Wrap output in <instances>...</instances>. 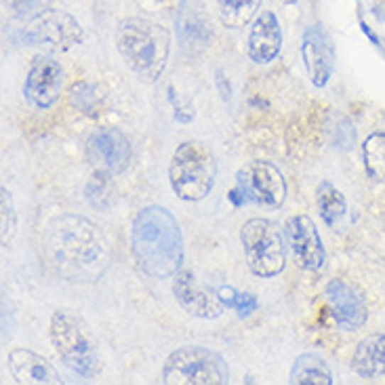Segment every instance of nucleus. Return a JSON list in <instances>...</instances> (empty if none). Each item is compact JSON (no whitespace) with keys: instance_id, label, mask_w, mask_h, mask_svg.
Wrapping results in <instances>:
<instances>
[{"instance_id":"f257e3e1","label":"nucleus","mask_w":385,"mask_h":385,"mask_svg":"<svg viewBox=\"0 0 385 385\" xmlns=\"http://www.w3.org/2000/svg\"><path fill=\"white\" fill-rule=\"evenodd\" d=\"M131 246L141 272L152 278H170L183 264V236L173 213L150 205L141 209L131 229Z\"/></svg>"},{"instance_id":"f03ea898","label":"nucleus","mask_w":385,"mask_h":385,"mask_svg":"<svg viewBox=\"0 0 385 385\" xmlns=\"http://www.w3.org/2000/svg\"><path fill=\"white\" fill-rule=\"evenodd\" d=\"M116 49L139 80L156 82L168 61L170 36L156 21L126 17L116 28Z\"/></svg>"},{"instance_id":"7ed1b4c3","label":"nucleus","mask_w":385,"mask_h":385,"mask_svg":"<svg viewBox=\"0 0 385 385\" xmlns=\"http://www.w3.org/2000/svg\"><path fill=\"white\" fill-rule=\"evenodd\" d=\"M55 266L67 276L89 272L104 257V238L95 223L63 215L49 225L47 238Z\"/></svg>"},{"instance_id":"20e7f679","label":"nucleus","mask_w":385,"mask_h":385,"mask_svg":"<svg viewBox=\"0 0 385 385\" xmlns=\"http://www.w3.org/2000/svg\"><path fill=\"white\" fill-rule=\"evenodd\" d=\"M217 179V161L213 150L202 141H183L168 166L173 192L185 202L207 198Z\"/></svg>"},{"instance_id":"39448f33","label":"nucleus","mask_w":385,"mask_h":385,"mask_svg":"<svg viewBox=\"0 0 385 385\" xmlns=\"http://www.w3.org/2000/svg\"><path fill=\"white\" fill-rule=\"evenodd\" d=\"M51 341L59 358L80 377H97L102 358L87 325L67 310H59L51 318Z\"/></svg>"},{"instance_id":"423d86ee","label":"nucleus","mask_w":385,"mask_h":385,"mask_svg":"<svg viewBox=\"0 0 385 385\" xmlns=\"http://www.w3.org/2000/svg\"><path fill=\"white\" fill-rule=\"evenodd\" d=\"M163 381L166 385H225L229 367L225 358L200 345H183L165 362Z\"/></svg>"},{"instance_id":"0eeeda50","label":"nucleus","mask_w":385,"mask_h":385,"mask_svg":"<svg viewBox=\"0 0 385 385\" xmlns=\"http://www.w3.org/2000/svg\"><path fill=\"white\" fill-rule=\"evenodd\" d=\"M249 270L259 278H274L286 266V244L274 221L255 217L240 229Z\"/></svg>"},{"instance_id":"6e6552de","label":"nucleus","mask_w":385,"mask_h":385,"mask_svg":"<svg viewBox=\"0 0 385 385\" xmlns=\"http://www.w3.org/2000/svg\"><path fill=\"white\" fill-rule=\"evenodd\" d=\"M236 207L259 205L266 209H280L286 200V181L280 168L266 161H253L236 173V188L229 192Z\"/></svg>"},{"instance_id":"1a4fd4ad","label":"nucleus","mask_w":385,"mask_h":385,"mask_svg":"<svg viewBox=\"0 0 385 385\" xmlns=\"http://www.w3.org/2000/svg\"><path fill=\"white\" fill-rule=\"evenodd\" d=\"M23 38L28 45L36 49L49 53H63L82 43V28L72 15L63 11L43 9L28 23Z\"/></svg>"},{"instance_id":"9d476101","label":"nucleus","mask_w":385,"mask_h":385,"mask_svg":"<svg viewBox=\"0 0 385 385\" xmlns=\"http://www.w3.org/2000/svg\"><path fill=\"white\" fill-rule=\"evenodd\" d=\"M87 154L99 175H118L131 163V143L120 129H99L87 141Z\"/></svg>"},{"instance_id":"9b49d317","label":"nucleus","mask_w":385,"mask_h":385,"mask_svg":"<svg viewBox=\"0 0 385 385\" xmlns=\"http://www.w3.org/2000/svg\"><path fill=\"white\" fill-rule=\"evenodd\" d=\"M286 242L293 253V261L301 270H320L327 261V253L314 221L308 215H295L286 221Z\"/></svg>"},{"instance_id":"f8f14e48","label":"nucleus","mask_w":385,"mask_h":385,"mask_svg":"<svg viewBox=\"0 0 385 385\" xmlns=\"http://www.w3.org/2000/svg\"><path fill=\"white\" fill-rule=\"evenodd\" d=\"M173 293L179 305L194 318L202 320H215L227 310L221 301L219 293L213 288H207L198 282V278L192 272H177L173 280Z\"/></svg>"},{"instance_id":"ddd939ff","label":"nucleus","mask_w":385,"mask_h":385,"mask_svg":"<svg viewBox=\"0 0 385 385\" xmlns=\"http://www.w3.org/2000/svg\"><path fill=\"white\" fill-rule=\"evenodd\" d=\"M63 87V70L55 59L47 55H38L28 72L26 85H23V95L26 99L38 108V110H49L53 108L61 95Z\"/></svg>"},{"instance_id":"4468645a","label":"nucleus","mask_w":385,"mask_h":385,"mask_svg":"<svg viewBox=\"0 0 385 385\" xmlns=\"http://www.w3.org/2000/svg\"><path fill=\"white\" fill-rule=\"evenodd\" d=\"M301 57L312 85L318 89L327 87L335 70V45L329 32L320 23L305 28L301 40Z\"/></svg>"},{"instance_id":"2eb2a0df","label":"nucleus","mask_w":385,"mask_h":385,"mask_svg":"<svg viewBox=\"0 0 385 385\" xmlns=\"http://www.w3.org/2000/svg\"><path fill=\"white\" fill-rule=\"evenodd\" d=\"M327 301H329L330 316L335 320V325L343 330H356L360 329L367 318H369V310L364 303L362 293L352 286L345 280H330L327 284Z\"/></svg>"},{"instance_id":"dca6fc26","label":"nucleus","mask_w":385,"mask_h":385,"mask_svg":"<svg viewBox=\"0 0 385 385\" xmlns=\"http://www.w3.org/2000/svg\"><path fill=\"white\" fill-rule=\"evenodd\" d=\"M282 28L272 11L259 13L249 34V57L255 63H270L280 55Z\"/></svg>"},{"instance_id":"f3484780","label":"nucleus","mask_w":385,"mask_h":385,"mask_svg":"<svg viewBox=\"0 0 385 385\" xmlns=\"http://www.w3.org/2000/svg\"><path fill=\"white\" fill-rule=\"evenodd\" d=\"M9 369L17 384H61V377L57 369L40 354H34L30 349L17 347L9 352Z\"/></svg>"},{"instance_id":"a211bd4d","label":"nucleus","mask_w":385,"mask_h":385,"mask_svg":"<svg viewBox=\"0 0 385 385\" xmlns=\"http://www.w3.org/2000/svg\"><path fill=\"white\" fill-rule=\"evenodd\" d=\"M352 369L364 379H375L385 375V332H373L362 339L354 352Z\"/></svg>"},{"instance_id":"6ab92c4d","label":"nucleus","mask_w":385,"mask_h":385,"mask_svg":"<svg viewBox=\"0 0 385 385\" xmlns=\"http://www.w3.org/2000/svg\"><path fill=\"white\" fill-rule=\"evenodd\" d=\"M291 384L330 385L332 375L322 358H318L316 354H301L291 369Z\"/></svg>"},{"instance_id":"aec40b11","label":"nucleus","mask_w":385,"mask_h":385,"mask_svg":"<svg viewBox=\"0 0 385 385\" xmlns=\"http://www.w3.org/2000/svg\"><path fill=\"white\" fill-rule=\"evenodd\" d=\"M318 209H320V217L322 221L335 227L339 221L345 217L347 213V202H345V196L330 183V181H322L318 185Z\"/></svg>"},{"instance_id":"412c9836","label":"nucleus","mask_w":385,"mask_h":385,"mask_svg":"<svg viewBox=\"0 0 385 385\" xmlns=\"http://www.w3.org/2000/svg\"><path fill=\"white\" fill-rule=\"evenodd\" d=\"M221 21L225 28L238 30L244 28L261 6V0H217Z\"/></svg>"},{"instance_id":"4be33fe9","label":"nucleus","mask_w":385,"mask_h":385,"mask_svg":"<svg viewBox=\"0 0 385 385\" xmlns=\"http://www.w3.org/2000/svg\"><path fill=\"white\" fill-rule=\"evenodd\" d=\"M362 163L375 181H385V133H373L362 143Z\"/></svg>"},{"instance_id":"5701e85b","label":"nucleus","mask_w":385,"mask_h":385,"mask_svg":"<svg viewBox=\"0 0 385 385\" xmlns=\"http://www.w3.org/2000/svg\"><path fill=\"white\" fill-rule=\"evenodd\" d=\"M217 293H219L221 301L225 303V308L234 310L240 318L251 316L259 308V301L253 293H236L232 286H221Z\"/></svg>"},{"instance_id":"b1692460","label":"nucleus","mask_w":385,"mask_h":385,"mask_svg":"<svg viewBox=\"0 0 385 385\" xmlns=\"http://www.w3.org/2000/svg\"><path fill=\"white\" fill-rule=\"evenodd\" d=\"M209 23H207V19L202 17V13L200 11H196L194 6L192 9H185L183 6V11H181V19H179V32L183 34L185 30L190 32L188 36H185V40H192V43H196V40H207V34H209V28H207Z\"/></svg>"},{"instance_id":"393cba45","label":"nucleus","mask_w":385,"mask_h":385,"mask_svg":"<svg viewBox=\"0 0 385 385\" xmlns=\"http://www.w3.org/2000/svg\"><path fill=\"white\" fill-rule=\"evenodd\" d=\"M72 104L85 114H95L97 110V95L93 93V89L87 82H80L72 89Z\"/></svg>"},{"instance_id":"a878e982","label":"nucleus","mask_w":385,"mask_h":385,"mask_svg":"<svg viewBox=\"0 0 385 385\" xmlns=\"http://www.w3.org/2000/svg\"><path fill=\"white\" fill-rule=\"evenodd\" d=\"M15 211H13V202H11V192L6 188H2V244L6 246L15 234Z\"/></svg>"},{"instance_id":"bb28decb","label":"nucleus","mask_w":385,"mask_h":385,"mask_svg":"<svg viewBox=\"0 0 385 385\" xmlns=\"http://www.w3.org/2000/svg\"><path fill=\"white\" fill-rule=\"evenodd\" d=\"M47 2L49 0H4V4H9L13 9V13L19 17L28 15V13H40Z\"/></svg>"},{"instance_id":"cd10ccee","label":"nucleus","mask_w":385,"mask_h":385,"mask_svg":"<svg viewBox=\"0 0 385 385\" xmlns=\"http://www.w3.org/2000/svg\"><path fill=\"white\" fill-rule=\"evenodd\" d=\"M360 30L364 32V36H367V38H369L375 47H381V40H379V36L371 30V26H367L364 21H360Z\"/></svg>"},{"instance_id":"c85d7f7f","label":"nucleus","mask_w":385,"mask_h":385,"mask_svg":"<svg viewBox=\"0 0 385 385\" xmlns=\"http://www.w3.org/2000/svg\"><path fill=\"white\" fill-rule=\"evenodd\" d=\"M284 2H288V4H295L297 0H284Z\"/></svg>"}]
</instances>
